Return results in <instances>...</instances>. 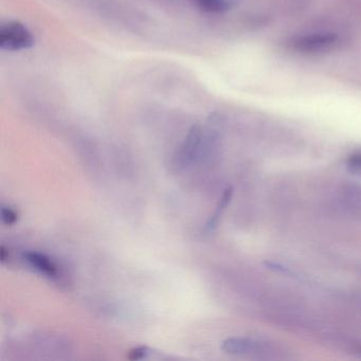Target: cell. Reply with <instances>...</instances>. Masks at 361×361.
<instances>
[{
  "mask_svg": "<svg viewBox=\"0 0 361 361\" xmlns=\"http://www.w3.org/2000/svg\"><path fill=\"white\" fill-rule=\"evenodd\" d=\"M35 45L31 31L20 22H8L0 28V48L6 51H20Z\"/></svg>",
  "mask_w": 361,
  "mask_h": 361,
  "instance_id": "1",
  "label": "cell"
},
{
  "mask_svg": "<svg viewBox=\"0 0 361 361\" xmlns=\"http://www.w3.org/2000/svg\"><path fill=\"white\" fill-rule=\"evenodd\" d=\"M338 37L331 33H314L298 37L293 42V49L305 54H314L329 50L337 44Z\"/></svg>",
  "mask_w": 361,
  "mask_h": 361,
  "instance_id": "2",
  "label": "cell"
},
{
  "mask_svg": "<svg viewBox=\"0 0 361 361\" xmlns=\"http://www.w3.org/2000/svg\"><path fill=\"white\" fill-rule=\"evenodd\" d=\"M204 136L202 128L200 126H193L190 130L189 134L185 137V142L177 152L176 161L180 166H189L194 161L196 156L202 151V142Z\"/></svg>",
  "mask_w": 361,
  "mask_h": 361,
  "instance_id": "3",
  "label": "cell"
},
{
  "mask_svg": "<svg viewBox=\"0 0 361 361\" xmlns=\"http://www.w3.org/2000/svg\"><path fill=\"white\" fill-rule=\"evenodd\" d=\"M264 344L250 338H228L221 343V350L227 354L247 356L261 353L264 350Z\"/></svg>",
  "mask_w": 361,
  "mask_h": 361,
  "instance_id": "4",
  "label": "cell"
},
{
  "mask_svg": "<svg viewBox=\"0 0 361 361\" xmlns=\"http://www.w3.org/2000/svg\"><path fill=\"white\" fill-rule=\"evenodd\" d=\"M24 257L33 268L45 276L49 278H56L58 276V268L56 264L47 255L32 251V252L25 253Z\"/></svg>",
  "mask_w": 361,
  "mask_h": 361,
  "instance_id": "5",
  "label": "cell"
},
{
  "mask_svg": "<svg viewBox=\"0 0 361 361\" xmlns=\"http://www.w3.org/2000/svg\"><path fill=\"white\" fill-rule=\"evenodd\" d=\"M232 195H233V189H232V188H228V189L224 192L223 196H221V200H219V204H217L214 213L211 215L210 219H209V221H207L206 227H204V231L212 232L213 230L216 228L217 224H219V219H221L224 211L226 210L228 204H230V200H231Z\"/></svg>",
  "mask_w": 361,
  "mask_h": 361,
  "instance_id": "6",
  "label": "cell"
},
{
  "mask_svg": "<svg viewBox=\"0 0 361 361\" xmlns=\"http://www.w3.org/2000/svg\"><path fill=\"white\" fill-rule=\"evenodd\" d=\"M198 8L210 13H221L229 8L228 0H194Z\"/></svg>",
  "mask_w": 361,
  "mask_h": 361,
  "instance_id": "7",
  "label": "cell"
},
{
  "mask_svg": "<svg viewBox=\"0 0 361 361\" xmlns=\"http://www.w3.org/2000/svg\"><path fill=\"white\" fill-rule=\"evenodd\" d=\"M149 354V348L147 346H137V348H132L128 352V359L132 361L141 360V359H145Z\"/></svg>",
  "mask_w": 361,
  "mask_h": 361,
  "instance_id": "8",
  "label": "cell"
},
{
  "mask_svg": "<svg viewBox=\"0 0 361 361\" xmlns=\"http://www.w3.org/2000/svg\"><path fill=\"white\" fill-rule=\"evenodd\" d=\"M1 219H3V221L6 225L11 226L16 223L18 216L12 209L8 208V207H3L1 208Z\"/></svg>",
  "mask_w": 361,
  "mask_h": 361,
  "instance_id": "9",
  "label": "cell"
},
{
  "mask_svg": "<svg viewBox=\"0 0 361 361\" xmlns=\"http://www.w3.org/2000/svg\"><path fill=\"white\" fill-rule=\"evenodd\" d=\"M348 168L353 173H361V153L353 154L348 157Z\"/></svg>",
  "mask_w": 361,
  "mask_h": 361,
  "instance_id": "10",
  "label": "cell"
},
{
  "mask_svg": "<svg viewBox=\"0 0 361 361\" xmlns=\"http://www.w3.org/2000/svg\"><path fill=\"white\" fill-rule=\"evenodd\" d=\"M157 1H160V3H173L175 0H157Z\"/></svg>",
  "mask_w": 361,
  "mask_h": 361,
  "instance_id": "11",
  "label": "cell"
}]
</instances>
